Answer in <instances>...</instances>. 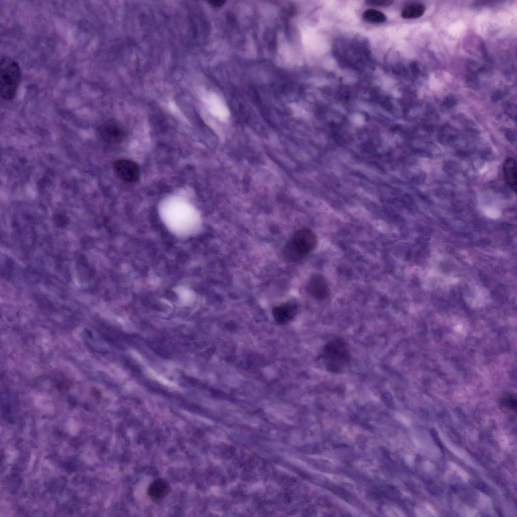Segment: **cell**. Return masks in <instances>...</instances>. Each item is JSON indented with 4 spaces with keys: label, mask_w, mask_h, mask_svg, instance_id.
Masks as SVG:
<instances>
[{
    "label": "cell",
    "mask_w": 517,
    "mask_h": 517,
    "mask_svg": "<svg viewBox=\"0 0 517 517\" xmlns=\"http://www.w3.org/2000/svg\"><path fill=\"white\" fill-rule=\"evenodd\" d=\"M22 73L18 63L13 59L3 56L0 62V94L6 100L13 99L19 86Z\"/></svg>",
    "instance_id": "1"
},
{
    "label": "cell",
    "mask_w": 517,
    "mask_h": 517,
    "mask_svg": "<svg viewBox=\"0 0 517 517\" xmlns=\"http://www.w3.org/2000/svg\"><path fill=\"white\" fill-rule=\"evenodd\" d=\"M350 358L348 345L341 338L330 340L323 349L324 364L327 370L331 373H340L349 364Z\"/></svg>",
    "instance_id": "2"
},
{
    "label": "cell",
    "mask_w": 517,
    "mask_h": 517,
    "mask_svg": "<svg viewBox=\"0 0 517 517\" xmlns=\"http://www.w3.org/2000/svg\"><path fill=\"white\" fill-rule=\"evenodd\" d=\"M318 243L316 234L306 227L300 228L293 234L291 240V249L299 255L308 254L315 249Z\"/></svg>",
    "instance_id": "3"
},
{
    "label": "cell",
    "mask_w": 517,
    "mask_h": 517,
    "mask_svg": "<svg viewBox=\"0 0 517 517\" xmlns=\"http://www.w3.org/2000/svg\"><path fill=\"white\" fill-rule=\"evenodd\" d=\"M97 133L102 140L112 144L121 143L126 136L123 127L114 120L106 121L99 125Z\"/></svg>",
    "instance_id": "4"
},
{
    "label": "cell",
    "mask_w": 517,
    "mask_h": 517,
    "mask_svg": "<svg viewBox=\"0 0 517 517\" xmlns=\"http://www.w3.org/2000/svg\"><path fill=\"white\" fill-rule=\"evenodd\" d=\"M306 290L311 296L318 300L327 298L330 294V288L327 279L322 274L316 273L308 279Z\"/></svg>",
    "instance_id": "5"
},
{
    "label": "cell",
    "mask_w": 517,
    "mask_h": 517,
    "mask_svg": "<svg viewBox=\"0 0 517 517\" xmlns=\"http://www.w3.org/2000/svg\"><path fill=\"white\" fill-rule=\"evenodd\" d=\"M115 171L122 180L128 182H135L140 177V169L134 161L128 159H119L114 164Z\"/></svg>",
    "instance_id": "6"
},
{
    "label": "cell",
    "mask_w": 517,
    "mask_h": 517,
    "mask_svg": "<svg viewBox=\"0 0 517 517\" xmlns=\"http://www.w3.org/2000/svg\"><path fill=\"white\" fill-rule=\"evenodd\" d=\"M169 491L170 485L168 482L164 479L159 478L149 484L147 492L152 499L159 500L165 497Z\"/></svg>",
    "instance_id": "7"
},
{
    "label": "cell",
    "mask_w": 517,
    "mask_h": 517,
    "mask_svg": "<svg viewBox=\"0 0 517 517\" xmlns=\"http://www.w3.org/2000/svg\"><path fill=\"white\" fill-rule=\"evenodd\" d=\"M297 312L296 305L292 303H287L274 307L273 314L278 323H286L290 321Z\"/></svg>",
    "instance_id": "8"
},
{
    "label": "cell",
    "mask_w": 517,
    "mask_h": 517,
    "mask_svg": "<svg viewBox=\"0 0 517 517\" xmlns=\"http://www.w3.org/2000/svg\"><path fill=\"white\" fill-rule=\"evenodd\" d=\"M503 175L505 181L509 187L514 192L516 191V164L515 159L509 158L505 161L503 166Z\"/></svg>",
    "instance_id": "9"
},
{
    "label": "cell",
    "mask_w": 517,
    "mask_h": 517,
    "mask_svg": "<svg viewBox=\"0 0 517 517\" xmlns=\"http://www.w3.org/2000/svg\"><path fill=\"white\" fill-rule=\"evenodd\" d=\"M425 6L420 3H412L406 5L402 10L401 16L404 19H416L425 13Z\"/></svg>",
    "instance_id": "10"
},
{
    "label": "cell",
    "mask_w": 517,
    "mask_h": 517,
    "mask_svg": "<svg viewBox=\"0 0 517 517\" xmlns=\"http://www.w3.org/2000/svg\"><path fill=\"white\" fill-rule=\"evenodd\" d=\"M363 19L372 23H381L386 21V16L382 12L375 9H368L363 14Z\"/></svg>",
    "instance_id": "11"
},
{
    "label": "cell",
    "mask_w": 517,
    "mask_h": 517,
    "mask_svg": "<svg viewBox=\"0 0 517 517\" xmlns=\"http://www.w3.org/2000/svg\"><path fill=\"white\" fill-rule=\"evenodd\" d=\"M365 3L367 5L372 6L387 7L391 5L393 1L391 0H368Z\"/></svg>",
    "instance_id": "12"
},
{
    "label": "cell",
    "mask_w": 517,
    "mask_h": 517,
    "mask_svg": "<svg viewBox=\"0 0 517 517\" xmlns=\"http://www.w3.org/2000/svg\"><path fill=\"white\" fill-rule=\"evenodd\" d=\"M209 3L215 6H219L222 5L224 3L223 1H209Z\"/></svg>",
    "instance_id": "13"
}]
</instances>
